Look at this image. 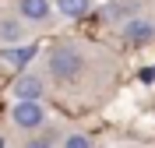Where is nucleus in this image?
Returning a JSON list of instances; mask_svg holds the SVG:
<instances>
[{
	"label": "nucleus",
	"instance_id": "obj_5",
	"mask_svg": "<svg viewBox=\"0 0 155 148\" xmlns=\"http://www.w3.org/2000/svg\"><path fill=\"white\" fill-rule=\"evenodd\" d=\"M124 35L130 42H152L155 39V25L152 21H141V18H130V21H124Z\"/></svg>",
	"mask_w": 155,
	"mask_h": 148
},
{
	"label": "nucleus",
	"instance_id": "obj_4",
	"mask_svg": "<svg viewBox=\"0 0 155 148\" xmlns=\"http://www.w3.org/2000/svg\"><path fill=\"white\" fill-rule=\"evenodd\" d=\"M53 14L49 0H18V18L21 21H46Z\"/></svg>",
	"mask_w": 155,
	"mask_h": 148
},
{
	"label": "nucleus",
	"instance_id": "obj_6",
	"mask_svg": "<svg viewBox=\"0 0 155 148\" xmlns=\"http://www.w3.org/2000/svg\"><path fill=\"white\" fill-rule=\"evenodd\" d=\"M21 39H25V28H21V18H4L0 21V42L4 46H21Z\"/></svg>",
	"mask_w": 155,
	"mask_h": 148
},
{
	"label": "nucleus",
	"instance_id": "obj_11",
	"mask_svg": "<svg viewBox=\"0 0 155 148\" xmlns=\"http://www.w3.org/2000/svg\"><path fill=\"white\" fill-rule=\"evenodd\" d=\"M25 148H49V145H46V141H28Z\"/></svg>",
	"mask_w": 155,
	"mask_h": 148
},
{
	"label": "nucleus",
	"instance_id": "obj_1",
	"mask_svg": "<svg viewBox=\"0 0 155 148\" xmlns=\"http://www.w3.org/2000/svg\"><path fill=\"white\" fill-rule=\"evenodd\" d=\"M81 53H78L74 46H57L53 53H49V74L57 81H74L81 78Z\"/></svg>",
	"mask_w": 155,
	"mask_h": 148
},
{
	"label": "nucleus",
	"instance_id": "obj_2",
	"mask_svg": "<svg viewBox=\"0 0 155 148\" xmlns=\"http://www.w3.org/2000/svg\"><path fill=\"white\" fill-rule=\"evenodd\" d=\"M11 120H14L21 130H35V127H42V120H46V106H42V102H14Z\"/></svg>",
	"mask_w": 155,
	"mask_h": 148
},
{
	"label": "nucleus",
	"instance_id": "obj_8",
	"mask_svg": "<svg viewBox=\"0 0 155 148\" xmlns=\"http://www.w3.org/2000/svg\"><path fill=\"white\" fill-rule=\"evenodd\" d=\"M32 57H35V46H14V49H7V60L14 64V67H21V64H28Z\"/></svg>",
	"mask_w": 155,
	"mask_h": 148
},
{
	"label": "nucleus",
	"instance_id": "obj_7",
	"mask_svg": "<svg viewBox=\"0 0 155 148\" xmlns=\"http://www.w3.org/2000/svg\"><path fill=\"white\" fill-rule=\"evenodd\" d=\"M53 7H57L64 18H85L88 7H92V0H57Z\"/></svg>",
	"mask_w": 155,
	"mask_h": 148
},
{
	"label": "nucleus",
	"instance_id": "obj_9",
	"mask_svg": "<svg viewBox=\"0 0 155 148\" xmlns=\"http://www.w3.org/2000/svg\"><path fill=\"white\" fill-rule=\"evenodd\" d=\"M134 11H137V4H109V14H113V18H134Z\"/></svg>",
	"mask_w": 155,
	"mask_h": 148
},
{
	"label": "nucleus",
	"instance_id": "obj_10",
	"mask_svg": "<svg viewBox=\"0 0 155 148\" xmlns=\"http://www.w3.org/2000/svg\"><path fill=\"white\" fill-rule=\"evenodd\" d=\"M64 148H95V145H92V138H85V134H67Z\"/></svg>",
	"mask_w": 155,
	"mask_h": 148
},
{
	"label": "nucleus",
	"instance_id": "obj_3",
	"mask_svg": "<svg viewBox=\"0 0 155 148\" xmlns=\"http://www.w3.org/2000/svg\"><path fill=\"white\" fill-rule=\"evenodd\" d=\"M42 78H35V74H21L18 81H14V88H11V95H14V102H42Z\"/></svg>",
	"mask_w": 155,
	"mask_h": 148
}]
</instances>
